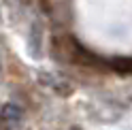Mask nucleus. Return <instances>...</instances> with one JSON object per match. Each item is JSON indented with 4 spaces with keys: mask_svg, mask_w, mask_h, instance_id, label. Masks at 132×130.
Instances as JSON below:
<instances>
[{
    "mask_svg": "<svg viewBox=\"0 0 132 130\" xmlns=\"http://www.w3.org/2000/svg\"><path fill=\"white\" fill-rule=\"evenodd\" d=\"M40 36H43V32H40V23L36 21V23H32V28H30V36H28V40H30V49H32V55L34 58H38L40 55Z\"/></svg>",
    "mask_w": 132,
    "mask_h": 130,
    "instance_id": "f257e3e1",
    "label": "nucleus"
},
{
    "mask_svg": "<svg viewBox=\"0 0 132 130\" xmlns=\"http://www.w3.org/2000/svg\"><path fill=\"white\" fill-rule=\"evenodd\" d=\"M21 117V109L17 107V104H4V109H2V119L6 121V124H15V121H19Z\"/></svg>",
    "mask_w": 132,
    "mask_h": 130,
    "instance_id": "f03ea898",
    "label": "nucleus"
},
{
    "mask_svg": "<svg viewBox=\"0 0 132 130\" xmlns=\"http://www.w3.org/2000/svg\"><path fill=\"white\" fill-rule=\"evenodd\" d=\"M0 130H11V128H6V126H0Z\"/></svg>",
    "mask_w": 132,
    "mask_h": 130,
    "instance_id": "7ed1b4c3",
    "label": "nucleus"
},
{
    "mask_svg": "<svg viewBox=\"0 0 132 130\" xmlns=\"http://www.w3.org/2000/svg\"><path fill=\"white\" fill-rule=\"evenodd\" d=\"M70 130H81V128H70Z\"/></svg>",
    "mask_w": 132,
    "mask_h": 130,
    "instance_id": "20e7f679",
    "label": "nucleus"
}]
</instances>
